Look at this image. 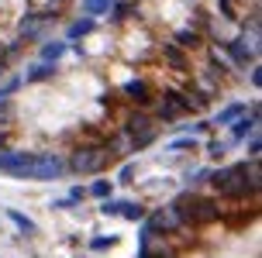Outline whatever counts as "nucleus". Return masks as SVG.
Returning <instances> with one entry per match:
<instances>
[{"mask_svg":"<svg viewBox=\"0 0 262 258\" xmlns=\"http://www.w3.org/2000/svg\"><path fill=\"white\" fill-rule=\"evenodd\" d=\"M172 214L183 224L186 231H196V227H210V224H221L224 220V200H217L214 193H200V190H180L172 196Z\"/></svg>","mask_w":262,"mask_h":258,"instance_id":"nucleus-1","label":"nucleus"},{"mask_svg":"<svg viewBox=\"0 0 262 258\" xmlns=\"http://www.w3.org/2000/svg\"><path fill=\"white\" fill-rule=\"evenodd\" d=\"M210 193L224 200V203H249V200H259V186H252L249 179V162H224V166L210 169L207 176Z\"/></svg>","mask_w":262,"mask_h":258,"instance_id":"nucleus-2","label":"nucleus"},{"mask_svg":"<svg viewBox=\"0 0 262 258\" xmlns=\"http://www.w3.org/2000/svg\"><path fill=\"white\" fill-rule=\"evenodd\" d=\"M66 166L79 179H93V176H104L107 166H114V155L107 152L104 142H83L66 155Z\"/></svg>","mask_w":262,"mask_h":258,"instance_id":"nucleus-3","label":"nucleus"},{"mask_svg":"<svg viewBox=\"0 0 262 258\" xmlns=\"http://www.w3.org/2000/svg\"><path fill=\"white\" fill-rule=\"evenodd\" d=\"M121 131L131 138V148H135V152L156 145L159 134H162V128L156 124V117L148 114V110H142V107H128V114H124V121H121Z\"/></svg>","mask_w":262,"mask_h":258,"instance_id":"nucleus-4","label":"nucleus"},{"mask_svg":"<svg viewBox=\"0 0 262 258\" xmlns=\"http://www.w3.org/2000/svg\"><path fill=\"white\" fill-rule=\"evenodd\" d=\"M55 21H59V14H55V11L28 7V14L17 21V38L25 41V45H41V41L49 38V31L55 28Z\"/></svg>","mask_w":262,"mask_h":258,"instance_id":"nucleus-5","label":"nucleus"},{"mask_svg":"<svg viewBox=\"0 0 262 258\" xmlns=\"http://www.w3.org/2000/svg\"><path fill=\"white\" fill-rule=\"evenodd\" d=\"M69 176V166H66V155L62 152H35L31 158V169H28V179L35 182H55Z\"/></svg>","mask_w":262,"mask_h":258,"instance_id":"nucleus-6","label":"nucleus"},{"mask_svg":"<svg viewBox=\"0 0 262 258\" xmlns=\"http://www.w3.org/2000/svg\"><path fill=\"white\" fill-rule=\"evenodd\" d=\"M121 97H124L128 107H142V110H148L152 100H156V86H152L145 76H131V79L121 83Z\"/></svg>","mask_w":262,"mask_h":258,"instance_id":"nucleus-7","label":"nucleus"},{"mask_svg":"<svg viewBox=\"0 0 262 258\" xmlns=\"http://www.w3.org/2000/svg\"><path fill=\"white\" fill-rule=\"evenodd\" d=\"M35 152L28 148H0V176H14V179H28Z\"/></svg>","mask_w":262,"mask_h":258,"instance_id":"nucleus-8","label":"nucleus"},{"mask_svg":"<svg viewBox=\"0 0 262 258\" xmlns=\"http://www.w3.org/2000/svg\"><path fill=\"white\" fill-rule=\"evenodd\" d=\"M156 55L166 62V69H172L176 76H186V79H190V73H193V59H190L183 49H176L172 41H162V45H156Z\"/></svg>","mask_w":262,"mask_h":258,"instance_id":"nucleus-9","label":"nucleus"},{"mask_svg":"<svg viewBox=\"0 0 262 258\" xmlns=\"http://www.w3.org/2000/svg\"><path fill=\"white\" fill-rule=\"evenodd\" d=\"M204 55H207V69L221 79V83H228V76H235V65L228 62V55L221 52L217 41H207V45H204Z\"/></svg>","mask_w":262,"mask_h":258,"instance_id":"nucleus-10","label":"nucleus"},{"mask_svg":"<svg viewBox=\"0 0 262 258\" xmlns=\"http://www.w3.org/2000/svg\"><path fill=\"white\" fill-rule=\"evenodd\" d=\"M97 31H100V21H97V17H83V14H79V17H73V21L66 25L62 41H69V45H73V41H86L90 35H97Z\"/></svg>","mask_w":262,"mask_h":258,"instance_id":"nucleus-11","label":"nucleus"},{"mask_svg":"<svg viewBox=\"0 0 262 258\" xmlns=\"http://www.w3.org/2000/svg\"><path fill=\"white\" fill-rule=\"evenodd\" d=\"M172 45H176V49H183L186 55H193V52H204L207 38H204L193 25H186V28H176V31H172Z\"/></svg>","mask_w":262,"mask_h":258,"instance_id":"nucleus-12","label":"nucleus"},{"mask_svg":"<svg viewBox=\"0 0 262 258\" xmlns=\"http://www.w3.org/2000/svg\"><path fill=\"white\" fill-rule=\"evenodd\" d=\"M255 131H259V117H252L249 110H245L238 121H231V124H228V142H231V145H242L249 134H255Z\"/></svg>","mask_w":262,"mask_h":258,"instance_id":"nucleus-13","label":"nucleus"},{"mask_svg":"<svg viewBox=\"0 0 262 258\" xmlns=\"http://www.w3.org/2000/svg\"><path fill=\"white\" fill-rule=\"evenodd\" d=\"M59 76V65H52V62H35L25 69V76H21V83H28V86H38V83H49V79H55Z\"/></svg>","mask_w":262,"mask_h":258,"instance_id":"nucleus-14","label":"nucleus"},{"mask_svg":"<svg viewBox=\"0 0 262 258\" xmlns=\"http://www.w3.org/2000/svg\"><path fill=\"white\" fill-rule=\"evenodd\" d=\"M66 52H69V41H62V38H45L38 45V62H52V65H59L66 59Z\"/></svg>","mask_w":262,"mask_h":258,"instance_id":"nucleus-15","label":"nucleus"},{"mask_svg":"<svg viewBox=\"0 0 262 258\" xmlns=\"http://www.w3.org/2000/svg\"><path fill=\"white\" fill-rule=\"evenodd\" d=\"M4 217L17 227V234H21V238H35V234H38V224L28 217L25 210H17V206H4Z\"/></svg>","mask_w":262,"mask_h":258,"instance_id":"nucleus-16","label":"nucleus"},{"mask_svg":"<svg viewBox=\"0 0 262 258\" xmlns=\"http://www.w3.org/2000/svg\"><path fill=\"white\" fill-rule=\"evenodd\" d=\"M242 114H245V100H228L221 110H214V114H210V124H214V128H228V124L238 121Z\"/></svg>","mask_w":262,"mask_h":258,"instance_id":"nucleus-17","label":"nucleus"},{"mask_svg":"<svg viewBox=\"0 0 262 258\" xmlns=\"http://www.w3.org/2000/svg\"><path fill=\"white\" fill-rule=\"evenodd\" d=\"M114 193H118V186H114V179H107V176H93L90 186H86V200H97V203L111 200Z\"/></svg>","mask_w":262,"mask_h":258,"instance_id":"nucleus-18","label":"nucleus"},{"mask_svg":"<svg viewBox=\"0 0 262 258\" xmlns=\"http://www.w3.org/2000/svg\"><path fill=\"white\" fill-rule=\"evenodd\" d=\"M135 14H138V0H114L107 17H111L114 28H121V25H128V17H135Z\"/></svg>","mask_w":262,"mask_h":258,"instance_id":"nucleus-19","label":"nucleus"},{"mask_svg":"<svg viewBox=\"0 0 262 258\" xmlns=\"http://www.w3.org/2000/svg\"><path fill=\"white\" fill-rule=\"evenodd\" d=\"M138 258H180V251L172 248V241H166V238H156L152 245L138 248Z\"/></svg>","mask_w":262,"mask_h":258,"instance_id":"nucleus-20","label":"nucleus"},{"mask_svg":"<svg viewBox=\"0 0 262 258\" xmlns=\"http://www.w3.org/2000/svg\"><path fill=\"white\" fill-rule=\"evenodd\" d=\"M145 214H148V206H145L142 200H128V196H121V214H118V217L131 220V224H142Z\"/></svg>","mask_w":262,"mask_h":258,"instance_id":"nucleus-21","label":"nucleus"},{"mask_svg":"<svg viewBox=\"0 0 262 258\" xmlns=\"http://www.w3.org/2000/svg\"><path fill=\"white\" fill-rule=\"evenodd\" d=\"M111 4H114V0H79V14H83V17H97V21H100V17H107Z\"/></svg>","mask_w":262,"mask_h":258,"instance_id":"nucleus-22","label":"nucleus"},{"mask_svg":"<svg viewBox=\"0 0 262 258\" xmlns=\"http://www.w3.org/2000/svg\"><path fill=\"white\" fill-rule=\"evenodd\" d=\"M166 152H172V155H196L200 152V142H196L193 134H186V138H172V142H166Z\"/></svg>","mask_w":262,"mask_h":258,"instance_id":"nucleus-23","label":"nucleus"},{"mask_svg":"<svg viewBox=\"0 0 262 258\" xmlns=\"http://www.w3.org/2000/svg\"><path fill=\"white\" fill-rule=\"evenodd\" d=\"M231 148H235V145L228 142V138H214V134H210V138H207V145H204V152H207L210 158H214V162L228 158V152H231Z\"/></svg>","mask_w":262,"mask_h":258,"instance_id":"nucleus-24","label":"nucleus"},{"mask_svg":"<svg viewBox=\"0 0 262 258\" xmlns=\"http://www.w3.org/2000/svg\"><path fill=\"white\" fill-rule=\"evenodd\" d=\"M118 234H97V238H90V251H97V255H100V251H111V248H118Z\"/></svg>","mask_w":262,"mask_h":258,"instance_id":"nucleus-25","label":"nucleus"},{"mask_svg":"<svg viewBox=\"0 0 262 258\" xmlns=\"http://www.w3.org/2000/svg\"><path fill=\"white\" fill-rule=\"evenodd\" d=\"M242 145H245V158H249V162H259V158H262V134H259V131L249 134Z\"/></svg>","mask_w":262,"mask_h":258,"instance_id":"nucleus-26","label":"nucleus"},{"mask_svg":"<svg viewBox=\"0 0 262 258\" xmlns=\"http://www.w3.org/2000/svg\"><path fill=\"white\" fill-rule=\"evenodd\" d=\"M135 176H138V158H131V162H124V166H121L114 186H131V182H135Z\"/></svg>","mask_w":262,"mask_h":258,"instance_id":"nucleus-27","label":"nucleus"},{"mask_svg":"<svg viewBox=\"0 0 262 258\" xmlns=\"http://www.w3.org/2000/svg\"><path fill=\"white\" fill-rule=\"evenodd\" d=\"M214 7H217V14H221L224 21H231V25H238V21H242V14H238L235 0H214Z\"/></svg>","mask_w":262,"mask_h":258,"instance_id":"nucleus-28","label":"nucleus"},{"mask_svg":"<svg viewBox=\"0 0 262 258\" xmlns=\"http://www.w3.org/2000/svg\"><path fill=\"white\" fill-rule=\"evenodd\" d=\"M207 176H210V169H190V172H186V190H200V186H207Z\"/></svg>","mask_w":262,"mask_h":258,"instance_id":"nucleus-29","label":"nucleus"},{"mask_svg":"<svg viewBox=\"0 0 262 258\" xmlns=\"http://www.w3.org/2000/svg\"><path fill=\"white\" fill-rule=\"evenodd\" d=\"M21 86H25V83H21V76H7V83L0 86V100H11V97L21 90Z\"/></svg>","mask_w":262,"mask_h":258,"instance_id":"nucleus-30","label":"nucleus"},{"mask_svg":"<svg viewBox=\"0 0 262 258\" xmlns=\"http://www.w3.org/2000/svg\"><path fill=\"white\" fill-rule=\"evenodd\" d=\"M118 214H121V196H111L100 203V217H118Z\"/></svg>","mask_w":262,"mask_h":258,"instance_id":"nucleus-31","label":"nucleus"},{"mask_svg":"<svg viewBox=\"0 0 262 258\" xmlns=\"http://www.w3.org/2000/svg\"><path fill=\"white\" fill-rule=\"evenodd\" d=\"M249 83L255 86V90L262 86V69H259V62H255V65H249Z\"/></svg>","mask_w":262,"mask_h":258,"instance_id":"nucleus-32","label":"nucleus"},{"mask_svg":"<svg viewBox=\"0 0 262 258\" xmlns=\"http://www.w3.org/2000/svg\"><path fill=\"white\" fill-rule=\"evenodd\" d=\"M69 200H73V203H83V200H86V186H73V190H69Z\"/></svg>","mask_w":262,"mask_h":258,"instance_id":"nucleus-33","label":"nucleus"},{"mask_svg":"<svg viewBox=\"0 0 262 258\" xmlns=\"http://www.w3.org/2000/svg\"><path fill=\"white\" fill-rule=\"evenodd\" d=\"M52 210H76V203L66 196V200H52Z\"/></svg>","mask_w":262,"mask_h":258,"instance_id":"nucleus-34","label":"nucleus"},{"mask_svg":"<svg viewBox=\"0 0 262 258\" xmlns=\"http://www.w3.org/2000/svg\"><path fill=\"white\" fill-rule=\"evenodd\" d=\"M11 114V100H0V117H7Z\"/></svg>","mask_w":262,"mask_h":258,"instance_id":"nucleus-35","label":"nucleus"},{"mask_svg":"<svg viewBox=\"0 0 262 258\" xmlns=\"http://www.w3.org/2000/svg\"><path fill=\"white\" fill-rule=\"evenodd\" d=\"M0 148H7V128L0 124Z\"/></svg>","mask_w":262,"mask_h":258,"instance_id":"nucleus-36","label":"nucleus"},{"mask_svg":"<svg viewBox=\"0 0 262 258\" xmlns=\"http://www.w3.org/2000/svg\"><path fill=\"white\" fill-rule=\"evenodd\" d=\"M35 258H38V255H35Z\"/></svg>","mask_w":262,"mask_h":258,"instance_id":"nucleus-37","label":"nucleus"}]
</instances>
